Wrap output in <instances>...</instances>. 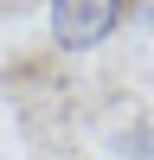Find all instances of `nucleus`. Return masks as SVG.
<instances>
[{"label":"nucleus","mask_w":154,"mask_h":160,"mask_svg":"<svg viewBox=\"0 0 154 160\" xmlns=\"http://www.w3.org/2000/svg\"><path fill=\"white\" fill-rule=\"evenodd\" d=\"M116 154L122 160H154V135L148 128H122V135H116Z\"/></svg>","instance_id":"f03ea898"},{"label":"nucleus","mask_w":154,"mask_h":160,"mask_svg":"<svg viewBox=\"0 0 154 160\" xmlns=\"http://www.w3.org/2000/svg\"><path fill=\"white\" fill-rule=\"evenodd\" d=\"M128 19V0H45V32L58 51H96L122 32Z\"/></svg>","instance_id":"f257e3e1"}]
</instances>
